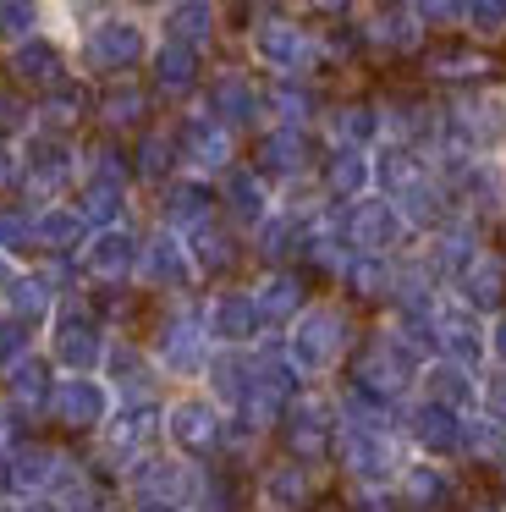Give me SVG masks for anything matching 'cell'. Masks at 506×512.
<instances>
[{
    "label": "cell",
    "mask_w": 506,
    "mask_h": 512,
    "mask_svg": "<svg viewBox=\"0 0 506 512\" xmlns=\"http://www.w3.org/2000/svg\"><path fill=\"white\" fill-rule=\"evenodd\" d=\"M347 347H352V320L341 303H303L297 320L286 325V358L297 364L303 380L330 375L347 358Z\"/></svg>",
    "instance_id": "obj_1"
},
{
    "label": "cell",
    "mask_w": 506,
    "mask_h": 512,
    "mask_svg": "<svg viewBox=\"0 0 506 512\" xmlns=\"http://www.w3.org/2000/svg\"><path fill=\"white\" fill-rule=\"evenodd\" d=\"M0 303H6L11 320L44 325L55 314V303H61V292H55V276H44V270H17L6 281V292H0Z\"/></svg>",
    "instance_id": "obj_25"
},
{
    "label": "cell",
    "mask_w": 506,
    "mask_h": 512,
    "mask_svg": "<svg viewBox=\"0 0 506 512\" xmlns=\"http://www.w3.org/2000/svg\"><path fill=\"white\" fill-rule=\"evenodd\" d=\"M270 111L281 116L286 127H303L308 116H314V94L303 89V78H281V83H275V94H270Z\"/></svg>",
    "instance_id": "obj_45"
},
{
    "label": "cell",
    "mask_w": 506,
    "mask_h": 512,
    "mask_svg": "<svg viewBox=\"0 0 506 512\" xmlns=\"http://www.w3.org/2000/svg\"><path fill=\"white\" fill-rule=\"evenodd\" d=\"M479 232H473V221H440L435 232H429V248H424V265L435 281H457L462 270L479 259Z\"/></svg>",
    "instance_id": "obj_22"
},
{
    "label": "cell",
    "mask_w": 506,
    "mask_h": 512,
    "mask_svg": "<svg viewBox=\"0 0 506 512\" xmlns=\"http://www.w3.org/2000/svg\"><path fill=\"white\" fill-rule=\"evenodd\" d=\"M204 331L215 347H248L253 336L264 331L253 292H215V298L204 303Z\"/></svg>",
    "instance_id": "obj_19"
},
{
    "label": "cell",
    "mask_w": 506,
    "mask_h": 512,
    "mask_svg": "<svg viewBox=\"0 0 506 512\" xmlns=\"http://www.w3.org/2000/svg\"><path fill=\"white\" fill-rule=\"evenodd\" d=\"M209 111H215L226 127H253L259 111H264V100H259V89H253L242 72H220L215 94H209Z\"/></svg>",
    "instance_id": "obj_34"
},
{
    "label": "cell",
    "mask_w": 506,
    "mask_h": 512,
    "mask_svg": "<svg viewBox=\"0 0 506 512\" xmlns=\"http://www.w3.org/2000/svg\"><path fill=\"white\" fill-rule=\"evenodd\" d=\"M341 221H347V237L358 254H391L407 237V221H402L391 193H363V199H352L341 210Z\"/></svg>",
    "instance_id": "obj_10"
},
{
    "label": "cell",
    "mask_w": 506,
    "mask_h": 512,
    "mask_svg": "<svg viewBox=\"0 0 506 512\" xmlns=\"http://www.w3.org/2000/svg\"><path fill=\"white\" fill-rule=\"evenodd\" d=\"M138 276L149 281V287H160V292H182V287H193V276H198V265H193V248H187V237L182 232H154L149 243H143V259H138Z\"/></svg>",
    "instance_id": "obj_17"
},
{
    "label": "cell",
    "mask_w": 506,
    "mask_h": 512,
    "mask_svg": "<svg viewBox=\"0 0 506 512\" xmlns=\"http://www.w3.org/2000/svg\"><path fill=\"white\" fill-rule=\"evenodd\" d=\"M325 193H336L341 204L363 199V193H374V155L369 149H330L325 160Z\"/></svg>",
    "instance_id": "obj_29"
},
{
    "label": "cell",
    "mask_w": 506,
    "mask_h": 512,
    "mask_svg": "<svg viewBox=\"0 0 506 512\" xmlns=\"http://www.w3.org/2000/svg\"><path fill=\"white\" fill-rule=\"evenodd\" d=\"M88 72H127L149 56V28L132 12H105L83 28V45H77Z\"/></svg>",
    "instance_id": "obj_4"
},
{
    "label": "cell",
    "mask_w": 506,
    "mask_h": 512,
    "mask_svg": "<svg viewBox=\"0 0 506 512\" xmlns=\"http://www.w3.org/2000/svg\"><path fill=\"white\" fill-rule=\"evenodd\" d=\"M424 364H429V358L391 325V331H380L369 342V353L358 358V380H352V386H363V391H374V397L396 402L418 380V369H424Z\"/></svg>",
    "instance_id": "obj_5"
},
{
    "label": "cell",
    "mask_w": 506,
    "mask_h": 512,
    "mask_svg": "<svg viewBox=\"0 0 506 512\" xmlns=\"http://www.w3.org/2000/svg\"><path fill=\"white\" fill-rule=\"evenodd\" d=\"M11 276H17V259H11L6 248H0V292H6V281H11Z\"/></svg>",
    "instance_id": "obj_57"
},
{
    "label": "cell",
    "mask_w": 506,
    "mask_h": 512,
    "mask_svg": "<svg viewBox=\"0 0 506 512\" xmlns=\"http://www.w3.org/2000/svg\"><path fill=\"white\" fill-rule=\"evenodd\" d=\"M50 391H55L50 358H44L39 347H22V353L6 364V402L17 413H44L50 408Z\"/></svg>",
    "instance_id": "obj_23"
},
{
    "label": "cell",
    "mask_w": 506,
    "mask_h": 512,
    "mask_svg": "<svg viewBox=\"0 0 506 512\" xmlns=\"http://www.w3.org/2000/svg\"><path fill=\"white\" fill-rule=\"evenodd\" d=\"M418 386H424V397L446 402V408H457V413H473L484 402V386L473 380V364L446 358V353H435L424 369H418Z\"/></svg>",
    "instance_id": "obj_21"
},
{
    "label": "cell",
    "mask_w": 506,
    "mask_h": 512,
    "mask_svg": "<svg viewBox=\"0 0 506 512\" xmlns=\"http://www.w3.org/2000/svg\"><path fill=\"white\" fill-rule=\"evenodd\" d=\"M110 408H116V391L99 369H66L50 391V413L66 430H99L110 419Z\"/></svg>",
    "instance_id": "obj_8"
},
{
    "label": "cell",
    "mask_w": 506,
    "mask_h": 512,
    "mask_svg": "<svg viewBox=\"0 0 506 512\" xmlns=\"http://www.w3.org/2000/svg\"><path fill=\"white\" fill-rule=\"evenodd\" d=\"M226 210H231V221H237V226H259L264 215L275 210L270 182H264L259 171H231L226 166Z\"/></svg>",
    "instance_id": "obj_38"
},
{
    "label": "cell",
    "mask_w": 506,
    "mask_h": 512,
    "mask_svg": "<svg viewBox=\"0 0 506 512\" xmlns=\"http://www.w3.org/2000/svg\"><path fill=\"white\" fill-rule=\"evenodd\" d=\"M160 419H165V441H171L182 457H209L220 441H226V408H220L209 391L176 397Z\"/></svg>",
    "instance_id": "obj_7"
},
{
    "label": "cell",
    "mask_w": 506,
    "mask_h": 512,
    "mask_svg": "<svg viewBox=\"0 0 506 512\" xmlns=\"http://www.w3.org/2000/svg\"><path fill=\"white\" fill-rule=\"evenodd\" d=\"M204 221H215V193H209L204 182H171V188H165V226L187 237Z\"/></svg>",
    "instance_id": "obj_40"
},
{
    "label": "cell",
    "mask_w": 506,
    "mask_h": 512,
    "mask_svg": "<svg viewBox=\"0 0 506 512\" xmlns=\"http://www.w3.org/2000/svg\"><path fill=\"white\" fill-rule=\"evenodd\" d=\"M402 441H413L424 457H457V452H468V413L424 397L418 408H407Z\"/></svg>",
    "instance_id": "obj_11"
},
{
    "label": "cell",
    "mask_w": 506,
    "mask_h": 512,
    "mask_svg": "<svg viewBox=\"0 0 506 512\" xmlns=\"http://www.w3.org/2000/svg\"><path fill=\"white\" fill-rule=\"evenodd\" d=\"M160 34L176 39V45L204 50L209 34H215V0H171L160 12Z\"/></svg>",
    "instance_id": "obj_33"
},
{
    "label": "cell",
    "mask_w": 506,
    "mask_h": 512,
    "mask_svg": "<svg viewBox=\"0 0 506 512\" xmlns=\"http://www.w3.org/2000/svg\"><path fill=\"white\" fill-rule=\"evenodd\" d=\"M77 254H83V270L94 281H127V276H138L143 243L127 232V226H94Z\"/></svg>",
    "instance_id": "obj_18"
},
{
    "label": "cell",
    "mask_w": 506,
    "mask_h": 512,
    "mask_svg": "<svg viewBox=\"0 0 506 512\" xmlns=\"http://www.w3.org/2000/svg\"><path fill=\"white\" fill-rule=\"evenodd\" d=\"M253 303H259L264 331H270V325H292L297 309H303V281H297L292 270H270V276L253 287Z\"/></svg>",
    "instance_id": "obj_36"
},
{
    "label": "cell",
    "mask_w": 506,
    "mask_h": 512,
    "mask_svg": "<svg viewBox=\"0 0 506 512\" xmlns=\"http://www.w3.org/2000/svg\"><path fill=\"white\" fill-rule=\"evenodd\" d=\"M281 424H286V446H292L297 457H325V446L341 435V413H336V402H325V397H292L286 402V413H281Z\"/></svg>",
    "instance_id": "obj_13"
},
{
    "label": "cell",
    "mask_w": 506,
    "mask_h": 512,
    "mask_svg": "<svg viewBox=\"0 0 506 512\" xmlns=\"http://www.w3.org/2000/svg\"><path fill=\"white\" fill-rule=\"evenodd\" d=\"M22 177H28V188L55 193L66 177H72V149H66L55 133L28 138V144H22Z\"/></svg>",
    "instance_id": "obj_27"
},
{
    "label": "cell",
    "mask_w": 506,
    "mask_h": 512,
    "mask_svg": "<svg viewBox=\"0 0 506 512\" xmlns=\"http://www.w3.org/2000/svg\"><path fill=\"white\" fill-rule=\"evenodd\" d=\"M413 12L424 28H451V23H462L468 0H413Z\"/></svg>",
    "instance_id": "obj_50"
},
{
    "label": "cell",
    "mask_w": 506,
    "mask_h": 512,
    "mask_svg": "<svg viewBox=\"0 0 506 512\" xmlns=\"http://www.w3.org/2000/svg\"><path fill=\"white\" fill-rule=\"evenodd\" d=\"M479 512H495V507H479Z\"/></svg>",
    "instance_id": "obj_60"
},
{
    "label": "cell",
    "mask_w": 506,
    "mask_h": 512,
    "mask_svg": "<svg viewBox=\"0 0 506 512\" xmlns=\"http://www.w3.org/2000/svg\"><path fill=\"white\" fill-rule=\"evenodd\" d=\"M22 347H33V342H28V325L11 320V314H6V320H0V369H6L11 358L22 353Z\"/></svg>",
    "instance_id": "obj_53"
},
{
    "label": "cell",
    "mask_w": 506,
    "mask_h": 512,
    "mask_svg": "<svg viewBox=\"0 0 506 512\" xmlns=\"http://www.w3.org/2000/svg\"><path fill=\"white\" fill-rule=\"evenodd\" d=\"M39 0H0V39L6 45H17V39L39 34Z\"/></svg>",
    "instance_id": "obj_46"
},
{
    "label": "cell",
    "mask_w": 506,
    "mask_h": 512,
    "mask_svg": "<svg viewBox=\"0 0 506 512\" xmlns=\"http://www.w3.org/2000/svg\"><path fill=\"white\" fill-rule=\"evenodd\" d=\"M105 347H110V336L94 320L88 303H77V298L55 303V314H50V358L55 364L61 369H99L105 364Z\"/></svg>",
    "instance_id": "obj_6"
},
{
    "label": "cell",
    "mask_w": 506,
    "mask_h": 512,
    "mask_svg": "<svg viewBox=\"0 0 506 512\" xmlns=\"http://www.w3.org/2000/svg\"><path fill=\"white\" fill-rule=\"evenodd\" d=\"M171 155H176V138L171 133H149L143 138V177H160V171L171 166Z\"/></svg>",
    "instance_id": "obj_51"
},
{
    "label": "cell",
    "mask_w": 506,
    "mask_h": 512,
    "mask_svg": "<svg viewBox=\"0 0 506 512\" xmlns=\"http://www.w3.org/2000/svg\"><path fill=\"white\" fill-rule=\"evenodd\" d=\"M484 402L506 413V364H501V375H495V380H484Z\"/></svg>",
    "instance_id": "obj_55"
},
{
    "label": "cell",
    "mask_w": 506,
    "mask_h": 512,
    "mask_svg": "<svg viewBox=\"0 0 506 512\" xmlns=\"http://www.w3.org/2000/svg\"><path fill=\"white\" fill-rule=\"evenodd\" d=\"M0 248H6L11 259L33 254V248H39V232H33V215H22V210H0Z\"/></svg>",
    "instance_id": "obj_47"
},
{
    "label": "cell",
    "mask_w": 506,
    "mask_h": 512,
    "mask_svg": "<svg viewBox=\"0 0 506 512\" xmlns=\"http://www.w3.org/2000/svg\"><path fill=\"white\" fill-rule=\"evenodd\" d=\"M121 474H127L132 507H154V512H198L209 479L193 457H149V452L138 463H127Z\"/></svg>",
    "instance_id": "obj_2"
},
{
    "label": "cell",
    "mask_w": 506,
    "mask_h": 512,
    "mask_svg": "<svg viewBox=\"0 0 506 512\" xmlns=\"http://www.w3.org/2000/svg\"><path fill=\"white\" fill-rule=\"evenodd\" d=\"M396 496L407 512H446L457 496L451 468H440V457H407V468L396 474Z\"/></svg>",
    "instance_id": "obj_20"
},
{
    "label": "cell",
    "mask_w": 506,
    "mask_h": 512,
    "mask_svg": "<svg viewBox=\"0 0 506 512\" xmlns=\"http://www.w3.org/2000/svg\"><path fill=\"white\" fill-rule=\"evenodd\" d=\"M380 133H385V122L374 105H341V111H330V144H341V149H374Z\"/></svg>",
    "instance_id": "obj_41"
},
{
    "label": "cell",
    "mask_w": 506,
    "mask_h": 512,
    "mask_svg": "<svg viewBox=\"0 0 506 512\" xmlns=\"http://www.w3.org/2000/svg\"><path fill=\"white\" fill-rule=\"evenodd\" d=\"M468 457L506 468V413H468Z\"/></svg>",
    "instance_id": "obj_44"
},
{
    "label": "cell",
    "mask_w": 506,
    "mask_h": 512,
    "mask_svg": "<svg viewBox=\"0 0 506 512\" xmlns=\"http://www.w3.org/2000/svg\"><path fill=\"white\" fill-rule=\"evenodd\" d=\"M6 435H11V402L0 397V441H6Z\"/></svg>",
    "instance_id": "obj_59"
},
{
    "label": "cell",
    "mask_w": 506,
    "mask_h": 512,
    "mask_svg": "<svg viewBox=\"0 0 506 512\" xmlns=\"http://www.w3.org/2000/svg\"><path fill=\"white\" fill-rule=\"evenodd\" d=\"M369 45L380 50H413L418 39H424V23H418L413 0H396V6H380V12H369Z\"/></svg>",
    "instance_id": "obj_37"
},
{
    "label": "cell",
    "mask_w": 506,
    "mask_h": 512,
    "mask_svg": "<svg viewBox=\"0 0 506 512\" xmlns=\"http://www.w3.org/2000/svg\"><path fill=\"white\" fill-rule=\"evenodd\" d=\"M308 501H314V474H308L303 457L275 463L270 474H264V507L270 512H308Z\"/></svg>",
    "instance_id": "obj_31"
},
{
    "label": "cell",
    "mask_w": 506,
    "mask_h": 512,
    "mask_svg": "<svg viewBox=\"0 0 506 512\" xmlns=\"http://www.w3.org/2000/svg\"><path fill=\"white\" fill-rule=\"evenodd\" d=\"M462 23H468L479 39H501L506 34V0H468Z\"/></svg>",
    "instance_id": "obj_49"
},
{
    "label": "cell",
    "mask_w": 506,
    "mask_h": 512,
    "mask_svg": "<svg viewBox=\"0 0 506 512\" xmlns=\"http://www.w3.org/2000/svg\"><path fill=\"white\" fill-rule=\"evenodd\" d=\"M99 375L110 380L116 402H143L149 386H154V375H160V364H154V353H138V347H127V342H110Z\"/></svg>",
    "instance_id": "obj_24"
},
{
    "label": "cell",
    "mask_w": 506,
    "mask_h": 512,
    "mask_svg": "<svg viewBox=\"0 0 506 512\" xmlns=\"http://www.w3.org/2000/svg\"><path fill=\"white\" fill-rule=\"evenodd\" d=\"M187 248H193L198 276H215V270H226L231 259H237V243H231V232H220L215 221L193 226V232H187Z\"/></svg>",
    "instance_id": "obj_43"
},
{
    "label": "cell",
    "mask_w": 506,
    "mask_h": 512,
    "mask_svg": "<svg viewBox=\"0 0 506 512\" xmlns=\"http://www.w3.org/2000/svg\"><path fill=\"white\" fill-rule=\"evenodd\" d=\"M341 463L358 485H380L391 490L396 474L407 468V446L396 424H341Z\"/></svg>",
    "instance_id": "obj_3"
},
{
    "label": "cell",
    "mask_w": 506,
    "mask_h": 512,
    "mask_svg": "<svg viewBox=\"0 0 506 512\" xmlns=\"http://www.w3.org/2000/svg\"><path fill=\"white\" fill-rule=\"evenodd\" d=\"M99 116H105L110 127H132V122L143 116V94L132 89V83H116V89L99 100Z\"/></svg>",
    "instance_id": "obj_48"
},
{
    "label": "cell",
    "mask_w": 506,
    "mask_h": 512,
    "mask_svg": "<svg viewBox=\"0 0 506 512\" xmlns=\"http://www.w3.org/2000/svg\"><path fill=\"white\" fill-rule=\"evenodd\" d=\"M429 72H435V78H473V72H484V56H468V50H451V56H435L429 61Z\"/></svg>",
    "instance_id": "obj_52"
},
{
    "label": "cell",
    "mask_w": 506,
    "mask_h": 512,
    "mask_svg": "<svg viewBox=\"0 0 506 512\" xmlns=\"http://www.w3.org/2000/svg\"><path fill=\"white\" fill-rule=\"evenodd\" d=\"M11 72H17L22 83H33V89H55V83H61V72H66V56H61V45H55V39L28 34V39H17V45H11Z\"/></svg>",
    "instance_id": "obj_28"
},
{
    "label": "cell",
    "mask_w": 506,
    "mask_h": 512,
    "mask_svg": "<svg viewBox=\"0 0 506 512\" xmlns=\"http://www.w3.org/2000/svg\"><path fill=\"white\" fill-rule=\"evenodd\" d=\"M490 358H495V364H506V314H495V320H490Z\"/></svg>",
    "instance_id": "obj_54"
},
{
    "label": "cell",
    "mask_w": 506,
    "mask_h": 512,
    "mask_svg": "<svg viewBox=\"0 0 506 512\" xmlns=\"http://www.w3.org/2000/svg\"><path fill=\"white\" fill-rule=\"evenodd\" d=\"M501 292H506V259L484 248V254H479V259H473V265L457 276V298L468 303V309L490 314L495 303H501Z\"/></svg>",
    "instance_id": "obj_32"
},
{
    "label": "cell",
    "mask_w": 506,
    "mask_h": 512,
    "mask_svg": "<svg viewBox=\"0 0 506 512\" xmlns=\"http://www.w3.org/2000/svg\"><path fill=\"white\" fill-rule=\"evenodd\" d=\"M435 336H440V353L462 358V364H479V358L490 353V325H484V314L468 309L462 298L435 303Z\"/></svg>",
    "instance_id": "obj_15"
},
{
    "label": "cell",
    "mask_w": 506,
    "mask_h": 512,
    "mask_svg": "<svg viewBox=\"0 0 506 512\" xmlns=\"http://www.w3.org/2000/svg\"><path fill=\"white\" fill-rule=\"evenodd\" d=\"M17 512H66V507H61V501H55V496H28V501H22Z\"/></svg>",
    "instance_id": "obj_56"
},
{
    "label": "cell",
    "mask_w": 506,
    "mask_h": 512,
    "mask_svg": "<svg viewBox=\"0 0 506 512\" xmlns=\"http://www.w3.org/2000/svg\"><path fill=\"white\" fill-rule=\"evenodd\" d=\"M253 56L275 72V78H303L319 61V39L308 28L286 23V17H270V23L253 28Z\"/></svg>",
    "instance_id": "obj_12"
},
{
    "label": "cell",
    "mask_w": 506,
    "mask_h": 512,
    "mask_svg": "<svg viewBox=\"0 0 506 512\" xmlns=\"http://www.w3.org/2000/svg\"><path fill=\"white\" fill-rule=\"evenodd\" d=\"M341 281H347L358 298H391L396 265H391V254H352L347 270H341Z\"/></svg>",
    "instance_id": "obj_42"
},
{
    "label": "cell",
    "mask_w": 506,
    "mask_h": 512,
    "mask_svg": "<svg viewBox=\"0 0 506 512\" xmlns=\"http://www.w3.org/2000/svg\"><path fill=\"white\" fill-rule=\"evenodd\" d=\"M61 468H66V457L55 452V446L28 441V446L11 452V490H22V496H50V485H55Z\"/></svg>",
    "instance_id": "obj_30"
},
{
    "label": "cell",
    "mask_w": 506,
    "mask_h": 512,
    "mask_svg": "<svg viewBox=\"0 0 506 512\" xmlns=\"http://www.w3.org/2000/svg\"><path fill=\"white\" fill-rule=\"evenodd\" d=\"M308 6H319V12H347L352 0H308Z\"/></svg>",
    "instance_id": "obj_58"
},
{
    "label": "cell",
    "mask_w": 506,
    "mask_h": 512,
    "mask_svg": "<svg viewBox=\"0 0 506 512\" xmlns=\"http://www.w3.org/2000/svg\"><path fill=\"white\" fill-rule=\"evenodd\" d=\"M209 353H215V342L204 331V314L176 309L171 320H160V336H154V364H160V375L193 380V375H204Z\"/></svg>",
    "instance_id": "obj_9"
},
{
    "label": "cell",
    "mask_w": 506,
    "mask_h": 512,
    "mask_svg": "<svg viewBox=\"0 0 506 512\" xmlns=\"http://www.w3.org/2000/svg\"><path fill=\"white\" fill-rule=\"evenodd\" d=\"M308 171V138H303V127H270L264 133V144H259V177L270 182V177H281V182H297Z\"/></svg>",
    "instance_id": "obj_26"
},
{
    "label": "cell",
    "mask_w": 506,
    "mask_h": 512,
    "mask_svg": "<svg viewBox=\"0 0 506 512\" xmlns=\"http://www.w3.org/2000/svg\"><path fill=\"white\" fill-rule=\"evenodd\" d=\"M154 424H160V413H154L149 402H116L110 419L99 424V446H105V457L116 468H127V463H138V457L149 452Z\"/></svg>",
    "instance_id": "obj_14"
},
{
    "label": "cell",
    "mask_w": 506,
    "mask_h": 512,
    "mask_svg": "<svg viewBox=\"0 0 506 512\" xmlns=\"http://www.w3.org/2000/svg\"><path fill=\"white\" fill-rule=\"evenodd\" d=\"M176 155L198 171V177H215V171L231 166V127L220 122L215 111H193L176 133Z\"/></svg>",
    "instance_id": "obj_16"
},
{
    "label": "cell",
    "mask_w": 506,
    "mask_h": 512,
    "mask_svg": "<svg viewBox=\"0 0 506 512\" xmlns=\"http://www.w3.org/2000/svg\"><path fill=\"white\" fill-rule=\"evenodd\" d=\"M149 67H154V89L160 94H187L198 83V50L176 45V39H160L149 50Z\"/></svg>",
    "instance_id": "obj_39"
},
{
    "label": "cell",
    "mask_w": 506,
    "mask_h": 512,
    "mask_svg": "<svg viewBox=\"0 0 506 512\" xmlns=\"http://www.w3.org/2000/svg\"><path fill=\"white\" fill-rule=\"evenodd\" d=\"M33 232H39V248H44V254H77V248L88 243V232H94V226L83 221V210L44 204V210L33 215Z\"/></svg>",
    "instance_id": "obj_35"
}]
</instances>
